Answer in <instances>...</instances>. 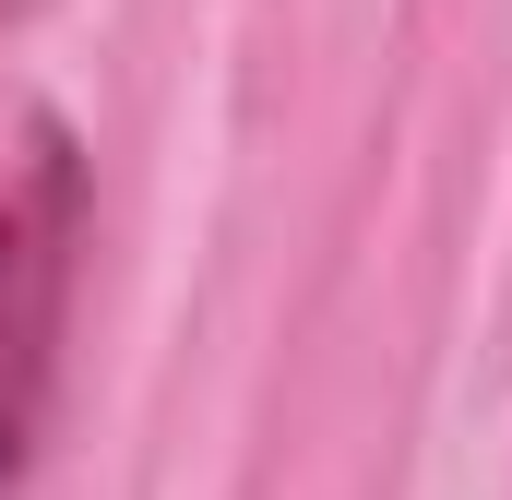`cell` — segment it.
I'll return each mask as SVG.
<instances>
[{"label":"cell","mask_w":512,"mask_h":500,"mask_svg":"<svg viewBox=\"0 0 512 500\" xmlns=\"http://www.w3.org/2000/svg\"><path fill=\"white\" fill-rule=\"evenodd\" d=\"M72 250H84V155L60 131H36L24 167L0 179V500H24L36 453H48Z\"/></svg>","instance_id":"1"},{"label":"cell","mask_w":512,"mask_h":500,"mask_svg":"<svg viewBox=\"0 0 512 500\" xmlns=\"http://www.w3.org/2000/svg\"><path fill=\"white\" fill-rule=\"evenodd\" d=\"M0 12H12V0H0Z\"/></svg>","instance_id":"2"}]
</instances>
